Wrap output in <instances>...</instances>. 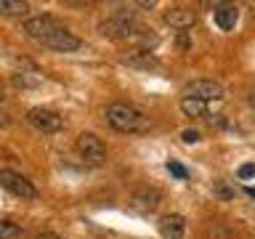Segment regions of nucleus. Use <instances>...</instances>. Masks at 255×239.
I'll return each instance as SVG.
<instances>
[{"label": "nucleus", "mask_w": 255, "mask_h": 239, "mask_svg": "<svg viewBox=\"0 0 255 239\" xmlns=\"http://www.w3.org/2000/svg\"><path fill=\"white\" fill-rule=\"evenodd\" d=\"M205 101H197V99H181V112L186 117H205Z\"/></svg>", "instance_id": "15"}, {"label": "nucleus", "mask_w": 255, "mask_h": 239, "mask_svg": "<svg viewBox=\"0 0 255 239\" xmlns=\"http://www.w3.org/2000/svg\"><path fill=\"white\" fill-rule=\"evenodd\" d=\"M107 122L120 133H143L149 130V117L141 109L130 104H109L107 107Z\"/></svg>", "instance_id": "3"}, {"label": "nucleus", "mask_w": 255, "mask_h": 239, "mask_svg": "<svg viewBox=\"0 0 255 239\" xmlns=\"http://www.w3.org/2000/svg\"><path fill=\"white\" fill-rule=\"evenodd\" d=\"M183 99H197V101H223L226 91L218 80H194L183 88Z\"/></svg>", "instance_id": "6"}, {"label": "nucleus", "mask_w": 255, "mask_h": 239, "mask_svg": "<svg viewBox=\"0 0 255 239\" xmlns=\"http://www.w3.org/2000/svg\"><path fill=\"white\" fill-rule=\"evenodd\" d=\"M247 194H250V197H255V189H247Z\"/></svg>", "instance_id": "26"}, {"label": "nucleus", "mask_w": 255, "mask_h": 239, "mask_svg": "<svg viewBox=\"0 0 255 239\" xmlns=\"http://www.w3.org/2000/svg\"><path fill=\"white\" fill-rule=\"evenodd\" d=\"M250 107L255 109V93H250Z\"/></svg>", "instance_id": "24"}, {"label": "nucleus", "mask_w": 255, "mask_h": 239, "mask_svg": "<svg viewBox=\"0 0 255 239\" xmlns=\"http://www.w3.org/2000/svg\"><path fill=\"white\" fill-rule=\"evenodd\" d=\"M5 101V93H3V88H0V104H3Z\"/></svg>", "instance_id": "25"}, {"label": "nucleus", "mask_w": 255, "mask_h": 239, "mask_svg": "<svg viewBox=\"0 0 255 239\" xmlns=\"http://www.w3.org/2000/svg\"><path fill=\"white\" fill-rule=\"evenodd\" d=\"M21 32L29 40H35V43L51 48V51L75 53L83 48V40L77 35H72V32L64 27V24L56 21L53 16H29V19H24Z\"/></svg>", "instance_id": "1"}, {"label": "nucleus", "mask_w": 255, "mask_h": 239, "mask_svg": "<svg viewBox=\"0 0 255 239\" xmlns=\"http://www.w3.org/2000/svg\"><path fill=\"white\" fill-rule=\"evenodd\" d=\"M40 83H43V75H37V72H16L13 75L16 88H37Z\"/></svg>", "instance_id": "14"}, {"label": "nucleus", "mask_w": 255, "mask_h": 239, "mask_svg": "<svg viewBox=\"0 0 255 239\" xmlns=\"http://www.w3.org/2000/svg\"><path fill=\"white\" fill-rule=\"evenodd\" d=\"M175 45H178L181 51H189V48H191V40H189L186 32H181V35H178V40H175Z\"/></svg>", "instance_id": "19"}, {"label": "nucleus", "mask_w": 255, "mask_h": 239, "mask_svg": "<svg viewBox=\"0 0 255 239\" xmlns=\"http://www.w3.org/2000/svg\"><path fill=\"white\" fill-rule=\"evenodd\" d=\"M181 138L186 141V143H197V141H199V133H197V130H191V127H186V130L181 133Z\"/></svg>", "instance_id": "18"}, {"label": "nucleus", "mask_w": 255, "mask_h": 239, "mask_svg": "<svg viewBox=\"0 0 255 239\" xmlns=\"http://www.w3.org/2000/svg\"><path fill=\"white\" fill-rule=\"evenodd\" d=\"M255 175V165H242L239 167V178H253Z\"/></svg>", "instance_id": "20"}, {"label": "nucleus", "mask_w": 255, "mask_h": 239, "mask_svg": "<svg viewBox=\"0 0 255 239\" xmlns=\"http://www.w3.org/2000/svg\"><path fill=\"white\" fill-rule=\"evenodd\" d=\"M159 234H162V239H183V234H186V218L178 213L165 215L159 221Z\"/></svg>", "instance_id": "11"}, {"label": "nucleus", "mask_w": 255, "mask_h": 239, "mask_svg": "<svg viewBox=\"0 0 255 239\" xmlns=\"http://www.w3.org/2000/svg\"><path fill=\"white\" fill-rule=\"evenodd\" d=\"M130 205H133L138 213H154L157 207L162 205V191L154 189V186H141V189L133 191Z\"/></svg>", "instance_id": "8"}, {"label": "nucleus", "mask_w": 255, "mask_h": 239, "mask_svg": "<svg viewBox=\"0 0 255 239\" xmlns=\"http://www.w3.org/2000/svg\"><path fill=\"white\" fill-rule=\"evenodd\" d=\"M167 170H170L175 178H181V181H186L189 178V173H186V167H183L181 162H175V159H170V162H167Z\"/></svg>", "instance_id": "17"}, {"label": "nucleus", "mask_w": 255, "mask_h": 239, "mask_svg": "<svg viewBox=\"0 0 255 239\" xmlns=\"http://www.w3.org/2000/svg\"><path fill=\"white\" fill-rule=\"evenodd\" d=\"M37 239H61L59 234H51V231H45V234H37Z\"/></svg>", "instance_id": "22"}, {"label": "nucleus", "mask_w": 255, "mask_h": 239, "mask_svg": "<svg viewBox=\"0 0 255 239\" xmlns=\"http://www.w3.org/2000/svg\"><path fill=\"white\" fill-rule=\"evenodd\" d=\"M8 125H11V120H8L5 115H0V127H8Z\"/></svg>", "instance_id": "23"}, {"label": "nucleus", "mask_w": 255, "mask_h": 239, "mask_svg": "<svg viewBox=\"0 0 255 239\" xmlns=\"http://www.w3.org/2000/svg\"><path fill=\"white\" fill-rule=\"evenodd\" d=\"M0 186L8 194L19 197V199H37V189L29 178H24L21 173L11 170V167H0Z\"/></svg>", "instance_id": "4"}, {"label": "nucleus", "mask_w": 255, "mask_h": 239, "mask_svg": "<svg viewBox=\"0 0 255 239\" xmlns=\"http://www.w3.org/2000/svg\"><path fill=\"white\" fill-rule=\"evenodd\" d=\"M215 24H218V29H223V32H229V29H234V24H237V19H239V8L237 5H218L215 8Z\"/></svg>", "instance_id": "12"}, {"label": "nucleus", "mask_w": 255, "mask_h": 239, "mask_svg": "<svg viewBox=\"0 0 255 239\" xmlns=\"http://www.w3.org/2000/svg\"><path fill=\"white\" fill-rule=\"evenodd\" d=\"M27 122L35 127L37 133H43V135H51V133H59L61 130V125H64V120L56 115L53 109H45V107H35V109H29L27 112Z\"/></svg>", "instance_id": "7"}, {"label": "nucleus", "mask_w": 255, "mask_h": 239, "mask_svg": "<svg viewBox=\"0 0 255 239\" xmlns=\"http://www.w3.org/2000/svg\"><path fill=\"white\" fill-rule=\"evenodd\" d=\"M149 32L151 29L138 24L133 13H125V11H117L99 21V35L109 40H141L143 45H149Z\"/></svg>", "instance_id": "2"}, {"label": "nucleus", "mask_w": 255, "mask_h": 239, "mask_svg": "<svg viewBox=\"0 0 255 239\" xmlns=\"http://www.w3.org/2000/svg\"><path fill=\"white\" fill-rule=\"evenodd\" d=\"M75 149L88 165H104L107 162V146H104V141L93 133H80L77 141H75Z\"/></svg>", "instance_id": "5"}, {"label": "nucleus", "mask_w": 255, "mask_h": 239, "mask_svg": "<svg viewBox=\"0 0 255 239\" xmlns=\"http://www.w3.org/2000/svg\"><path fill=\"white\" fill-rule=\"evenodd\" d=\"M215 191H218L221 197H226V199H229V197H234V191H231L229 186H223V183H215Z\"/></svg>", "instance_id": "21"}, {"label": "nucleus", "mask_w": 255, "mask_h": 239, "mask_svg": "<svg viewBox=\"0 0 255 239\" xmlns=\"http://www.w3.org/2000/svg\"><path fill=\"white\" fill-rule=\"evenodd\" d=\"M123 64H128V67H133V69H157L159 67L157 56L151 53L149 48H135V51H128L123 56Z\"/></svg>", "instance_id": "10"}, {"label": "nucleus", "mask_w": 255, "mask_h": 239, "mask_svg": "<svg viewBox=\"0 0 255 239\" xmlns=\"http://www.w3.org/2000/svg\"><path fill=\"white\" fill-rule=\"evenodd\" d=\"M21 234V229H19V223H13V221H0V239H16Z\"/></svg>", "instance_id": "16"}, {"label": "nucleus", "mask_w": 255, "mask_h": 239, "mask_svg": "<svg viewBox=\"0 0 255 239\" xmlns=\"http://www.w3.org/2000/svg\"><path fill=\"white\" fill-rule=\"evenodd\" d=\"M29 5L21 0H0V16H27Z\"/></svg>", "instance_id": "13"}, {"label": "nucleus", "mask_w": 255, "mask_h": 239, "mask_svg": "<svg viewBox=\"0 0 255 239\" xmlns=\"http://www.w3.org/2000/svg\"><path fill=\"white\" fill-rule=\"evenodd\" d=\"M162 19H165L167 27H173V29H178V32H186V29H191L197 24V13L191 11V8L175 5V8H170V11H165Z\"/></svg>", "instance_id": "9"}]
</instances>
